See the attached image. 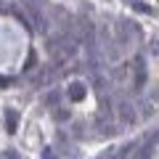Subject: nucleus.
<instances>
[{
  "instance_id": "obj_2",
  "label": "nucleus",
  "mask_w": 159,
  "mask_h": 159,
  "mask_svg": "<svg viewBox=\"0 0 159 159\" xmlns=\"http://www.w3.org/2000/svg\"><path fill=\"white\" fill-rule=\"evenodd\" d=\"M8 125H11V130H13V125H16V114L13 111H8Z\"/></svg>"
},
{
  "instance_id": "obj_3",
  "label": "nucleus",
  "mask_w": 159,
  "mask_h": 159,
  "mask_svg": "<svg viewBox=\"0 0 159 159\" xmlns=\"http://www.w3.org/2000/svg\"><path fill=\"white\" fill-rule=\"evenodd\" d=\"M45 159H53V154H51V151H45Z\"/></svg>"
},
{
  "instance_id": "obj_1",
  "label": "nucleus",
  "mask_w": 159,
  "mask_h": 159,
  "mask_svg": "<svg viewBox=\"0 0 159 159\" xmlns=\"http://www.w3.org/2000/svg\"><path fill=\"white\" fill-rule=\"evenodd\" d=\"M69 96H72V98H74V101H80V98L85 96V88L80 85V82H74V85H72V88H69Z\"/></svg>"
}]
</instances>
